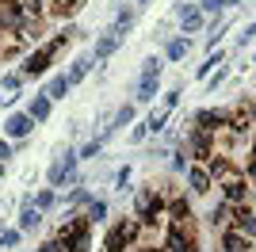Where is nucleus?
<instances>
[{
  "instance_id": "f257e3e1",
  "label": "nucleus",
  "mask_w": 256,
  "mask_h": 252,
  "mask_svg": "<svg viewBox=\"0 0 256 252\" xmlns=\"http://www.w3.org/2000/svg\"><path fill=\"white\" fill-rule=\"evenodd\" d=\"M88 226H92L88 218H84V222H80V218H65V222H62V230H58V241H62L69 252H88V248H92Z\"/></svg>"
},
{
  "instance_id": "f03ea898",
  "label": "nucleus",
  "mask_w": 256,
  "mask_h": 252,
  "mask_svg": "<svg viewBox=\"0 0 256 252\" xmlns=\"http://www.w3.org/2000/svg\"><path fill=\"white\" fill-rule=\"evenodd\" d=\"M69 34H73V31H62L58 38L50 42V46H42V50H34L31 58L23 62V76H42V73H46V65H50V58H54L58 50H62L65 42H69Z\"/></svg>"
},
{
  "instance_id": "7ed1b4c3",
  "label": "nucleus",
  "mask_w": 256,
  "mask_h": 252,
  "mask_svg": "<svg viewBox=\"0 0 256 252\" xmlns=\"http://www.w3.org/2000/svg\"><path fill=\"white\" fill-rule=\"evenodd\" d=\"M138 233H142V222H138V218H122L115 230L107 233L104 248H107V252H126V244L138 241Z\"/></svg>"
},
{
  "instance_id": "20e7f679",
  "label": "nucleus",
  "mask_w": 256,
  "mask_h": 252,
  "mask_svg": "<svg viewBox=\"0 0 256 252\" xmlns=\"http://www.w3.org/2000/svg\"><path fill=\"white\" fill-rule=\"evenodd\" d=\"M160 214H164V199H160L153 188L142 191V195H138V222H142V226H157Z\"/></svg>"
},
{
  "instance_id": "39448f33",
  "label": "nucleus",
  "mask_w": 256,
  "mask_h": 252,
  "mask_svg": "<svg viewBox=\"0 0 256 252\" xmlns=\"http://www.w3.org/2000/svg\"><path fill=\"white\" fill-rule=\"evenodd\" d=\"M168 252H195V237L184 230V222H172V230H168Z\"/></svg>"
},
{
  "instance_id": "423d86ee",
  "label": "nucleus",
  "mask_w": 256,
  "mask_h": 252,
  "mask_svg": "<svg viewBox=\"0 0 256 252\" xmlns=\"http://www.w3.org/2000/svg\"><path fill=\"white\" fill-rule=\"evenodd\" d=\"M245 199H248L245 176H237V180H222V202H230V206H241Z\"/></svg>"
},
{
  "instance_id": "0eeeda50",
  "label": "nucleus",
  "mask_w": 256,
  "mask_h": 252,
  "mask_svg": "<svg viewBox=\"0 0 256 252\" xmlns=\"http://www.w3.org/2000/svg\"><path fill=\"white\" fill-rule=\"evenodd\" d=\"M188 146H192L195 160H210L214 157V146H210V134H206V130H192V134H188Z\"/></svg>"
},
{
  "instance_id": "6e6552de",
  "label": "nucleus",
  "mask_w": 256,
  "mask_h": 252,
  "mask_svg": "<svg viewBox=\"0 0 256 252\" xmlns=\"http://www.w3.org/2000/svg\"><path fill=\"white\" fill-rule=\"evenodd\" d=\"M118 42H122V31H118V27H107V31L100 34V42H96V62H104V58H111Z\"/></svg>"
},
{
  "instance_id": "1a4fd4ad",
  "label": "nucleus",
  "mask_w": 256,
  "mask_h": 252,
  "mask_svg": "<svg viewBox=\"0 0 256 252\" xmlns=\"http://www.w3.org/2000/svg\"><path fill=\"white\" fill-rule=\"evenodd\" d=\"M234 230L245 233V237H256V214L241 202V206H234Z\"/></svg>"
},
{
  "instance_id": "9d476101",
  "label": "nucleus",
  "mask_w": 256,
  "mask_h": 252,
  "mask_svg": "<svg viewBox=\"0 0 256 252\" xmlns=\"http://www.w3.org/2000/svg\"><path fill=\"white\" fill-rule=\"evenodd\" d=\"M226 122H230L226 111H199V115H195V130H206V134H214V130L226 126Z\"/></svg>"
},
{
  "instance_id": "9b49d317",
  "label": "nucleus",
  "mask_w": 256,
  "mask_h": 252,
  "mask_svg": "<svg viewBox=\"0 0 256 252\" xmlns=\"http://www.w3.org/2000/svg\"><path fill=\"white\" fill-rule=\"evenodd\" d=\"M31 126H34V118L23 111V115H8V122H4V134L8 138H27L31 134Z\"/></svg>"
},
{
  "instance_id": "f8f14e48",
  "label": "nucleus",
  "mask_w": 256,
  "mask_h": 252,
  "mask_svg": "<svg viewBox=\"0 0 256 252\" xmlns=\"http://www.w3.org/2000/svg\"><path fill=\"white\" fill-rule=\"evenodd\" d=\"M188 184H192L195 195H206V191H210V172L199 168V164H192V168H188Z\"/></svg>"
},
{
  "instance_id": "ddd939ff",
  "label": "nucleus",
  "mask_w": 256,
  "mask_h": 252,
  "mask_svg": "<svg viewBox=\"0 0 256 252\" xmlns=\"http://www.w3.org/2000/svg\"><path fill=\"white\" fill-rule=\"evenodd\" d=\"M76 157H80V153H65V157L50 168V184H54V188H58V184H62V180H65V176H69V172L76 168Z\"/></svg>"
},
{
  "instance_id": "4468645a",
  "label": "nucleus",
  "mask_w": 256,
  "mask_h": 252,
  "mask_svg": "<svg viewBox=\"0 0 256 252\" xmlns=\"http://www.w3.org/2000/svg\"><path fill=\"white\" fill-rule=\"evenodd\" d=\"M157 76H160V73H142V84H138V96H134V100H138V104H150L153 96H157Z\"/></svg>"
},
{
  "instance_id": "2eb2a0df",
  "label": "nucleus",
  "mask_w": 256,
  "mask_h": 252,
  "mask_svg": "<svg viewBox=\"0 0 256 252\" xmlns=\"http://www.w3.org/2000/svg\"><path fill=\"white\" fill-rule=\"evenodd\" d=\"M222 248L226 252H248V237H245V233H237V230H226Z\"/></svg>"
},
{
  "instance_id": "dca6fc26",
  "label": "nucleus",
  "mask_w": 256,
  "mask_h": 252,
  "mask_svg": "<svg viewBox=\"0 0 256 252\" xmlns=\"http://www.w3.org/2000/svg\"><path fill=\"white\" fill-rule=\"evenodd\" d=\"M27 115H31L34 122H42V118L50 115V96H46V92H42V96H34L31 107H27Z\"/></svg>"
},
{
  "instance_id": "f3484780",
  "label": "nucleus",
  "mask_w": 256,
  "mask_h": 252,
  "mask_svg": "<svg viewBox=\"0 0 256 252\" xmlns=\"http://www.w3.org/2000/svg\"><path fill=\"white\" fill-rule=\"evenodd\" d=\"M38 206H31V199H23V214H20V230H34L38 226Z\"/></svg>"
},
{
  "instance_id": "a211bd4d",
  "label": "nucleus",
  "mask_w": 256,
  "mask_h": 252,
  "mask_svg": "<svg viewBox=\"0 0 256 252\" xmlns=\"http://www.w3.org/2000/svg\"><path fill=\"white\" fill-rule=\"evenodd\" d=\"M69 88H73V80H69V76H54L50 88H46V96H50V100H65V96H69Z\"/></svg>"
},
{
  "instance_id": "6ab92c4d",
  "label": "nucleus",
  "mask_w": 256,
  "mask_h": 252,
  "mask_svg": "<svg viewBox=\"0 0 256 252\" xmlns=\"http://www.w3.org/2000/svg\"><path fill=\"white\" fill-rule=\"evenodd\" d=\"M130 118H134V107H130V104H126V107H118V111H115V118H111V126H104V138H107V134H115L118 126H126Z\"/></svg>"
},
{
  "instance_id": "aec40b11",
  "label": "nucleus",
  "mask_w": 256,
  "mask_h": 252,
  "mask_svg": "<svg viewBox=\"0 0 256 252\" xmlns=\"http://www.w3.org/2000/svg\"><path fill=\"white\" fill-rule=\"evenodd\" d=\"M226 126H230L234 134H245V130H248V107H237L234 115H230V122H226Z\"/></svg>"
},
{
  "instance_id": "412c9836",
  "label": "nucleus",
  "mask_w": 256,
  "mask_h": 252,
  "mask_svg": "<svg viewBox=\"0 0 256 252\" xmlns=\"http://www.w3.org/2000/svg\"><path fill=\"white\" fill-rule=\"evenodd\" d=\"M168 218H172V222H188V218H192L188 199H172V202H168Z\"/></svg>"
},
{
  "instance_id": "4be33fe9",
  "label": "nucleus",
  "mask_w": 256,
  "mask_h": 252,
  "mask_svg": "<svg viewBox=\"0 0 256 252\" xmlns=\"http://www.w3.org/2000/svg\"><path fill=\"white\" fill-rule=\"evenodd\" d=\"M88 69H92V58H76L73 62V69H69V80H80V76H88Z\"/></svg>"
},
{
  "instance_id": "5701e85b",
  "label": "nucleus",
  "mask_w": 256,
  "mask_h": 252,
  "mask_svg": "<svg viewBox=\"0 0 256 252\" xmlns=\"http://www.w3.org/2000/svg\"><path fill=\"white\" fill-rule=\"evenodd\" d=\"M104 218H107V202L92 199V202H88V222H104Z\"/></svg>"
},
{
  "instance_id": "b1692460",
  "label": "nucleus",
  "mask_w": 256,
  "mask_h": 252,
  "mask_svg": "<svg viewBox=\"0 0 256 252\" xmlns=\"http://www.w3.org/2000/svg\"><path fill=\"white\" fill-rule=\"evenodd\" d=\"M180 20H184V31H199V27H203V16H199V12H184V16H180Z\"/></svg>"
},
{
  "instance_id": "393cba45",
  "label": "nucleus",
  "mask_w": 256,
  "mask_h": 252,
  "mask_svg": "<svg viewBox=\"0 0 256 252\" xmlns=\"http://www.w3.org/2000/svg\"><path fill=\"white\" fill-rule=\"evenodd\" d=\"M210 222L214 226H226V222H230V202H218V206L210 210Z\"/></svg>"
},
{
  "instance_id": "a878e982",
  "label": "nucleus",
  "mask_w": 256,
  "mask_h": 252,
  "mask_svg": "<svg viewBox=\"0 0 256 252\" xmlns=\"http://www.w3.org/2000/svg\"><path fill=\"white\" fill-rule=\"evenodd\" d=\"M164 54H168L172 62H180L184 54H188V42H184V38H176V42H168V50H164Z\"/></svg>"
},
{
  "instance_id": "bb28decb",
  "label": "nucleus",
  "mask_w": 256,
  "mask_h": 252,
  "mask_svg": "<svg viewBox=\"0 0 256 252\" xmlns=\"http://www.w3.org/2000/svg\"><path fill=\"white\" fill-rule=\"evenodd\" d=\"M164 118H168V115H164V111H157V115H150V118H146V130H153V134H160V130H164Z\"/></svg>"
},
{
  "instance_id": "cd10ccee",
  "label": "nucleus",
  "mask_w": 256,
  "mask_h": 252,
  "mask_svg": "<svg viewBox=\"0 0 256 252\" xmlns=\"http://www.w3.org/2000/svg\"><path fill=\"white\" fill-rule=\"evenodd\" d=\"M34 206H38V210H50V206H54V191H50V188L38 191V195H34Z\"/></svg>"
},
{
  "instance_id": "c85d7f7f",
  "label": "nucleus",
  "mask_w": 256,
  "mask_h": 252,
  "mask_svg": "<svg viewBox=\"0 0 256 252\" xmlns=\"http://www.w3.org/2000/svg\"><path fill=\"white\" fill-rule=\"evenodd\" d=\"M12 244H20V233L16 230H0V248H12Z\"/></svg>"
},
{
  "instance_id": "c756f323",
  "label": "nucleus",
  "mask_w": 256,
  "mask_h": 252,
  "mask_svg": "<svg viewBox=\"0 0 256 252\" xmlns=\"http://www.w3.org/2000/svg\"><path fill=\"white\" fill-rule=\"evenodd\" d=\"M214 65H222V54H210V58H206V65H199V76H210Z\"/></svg>"
},
{
  "instance_id": "7c9ffc66",
  "label": "nucleus",
  "mask_w": 256,
  "mask_h": 252,
  "mask_svg": "<svg viewBox=\"0 0 256 252\" xmlns=\"http://www.w3.org/2000/svg\"><path fill=\"white\" fill-rule=\"evenodd\" d=\"M100 149H104V138H92V142H88V146L80 149V157H96Z\"/></svg>"
},
{
  "instance_id": "2f4dec72",
  "label": "nucleus",
  "mask_w": 256,
  "mask_h": 252,
  "mask_svg": "<svg viewBox=\"0 0 256 252\" xmlns=\"http://www.w3.org/2000/svg\"><path fill=\"white\" fill-rule=\"evenodd\" d=\"M20 80H23V73H8L4 80H0V88H8V92H16V88H20Z\"/></svg>"
},
{
  "instance_id": "473e14b6",
  "label": "nucleus",
  "mask_w": 256,
  "mask_h": 252,
  "mask_svg": "<svg viewBox=\"0 0 256 252\" xmlns=\"http://www.w3.org/2000/svg\"><path fill=\"white\" fill-rule=\"evenodd\" d=\"M115 184H118V191H126V184H130V168H118Z\"/></svg>"
},
{
  "instance_id": "72a5a7b5",
  "label": "nucleus",
  "mask_w": 256,
  "mask_h": 252,
  "mask_svg": "<svg viewBox=\"0 0 256 252\" xmlns=\"http://www.w3.org/2000/svg\"><path fill=\"white\" fill-rule=\"evenodd\" d=\"M199 8H203V12H222V8H226V0H203Z\"/></svg>"
},
{
  "instance_id": "f704fd0d",
  "label": "nucleus",
  "mask_w": 256,
  "mask_h": 252,
  "mask_svg": "<svg viewBox=\"0 0 256 252\" xmlns=\"http://www.w3.org/2000/svg\"><path fill=\"white\" fill-rule=\"evenodd\" d=\"M142 73H160V62H157V58H146V65H142Z\"/></svg>"
},
{
  "instance_id": "c9c22d12",
  "label": "nucleus",
  "mask_w": 256,
  "mask_h": 252,
  "mask_svg": "<svg viewBox=\"0 0 256 252\" xmlns=\"http://www.w3.org/2000/svg\"><path fill=\"white\" fill-rule=\"evenodd\" d=\"M172 168H176V172H188V157H184V153H176V157H172Z\"/></svg>"
},
{
  "instance_id": "e433bc0d",
  "label": "nucleus",
  "mask_w": 256,
  "mask_h": 252,
  "mask_svg": "<svg viewBox=\"0 0 256 252\" xmlns=\"http://www.w3.org/2000/svg\"><path fill=\"white\" fill-rule=\"evenodd\" d=\"M38 252H65V244H62V241H46Z\"/></svg>"
},
{
  "instance_id": "4c0bfd02",
  "label": "nucleus",
  "mask_w": 256,
  "mask_h": 252,
  "mask_svg": "<svg viewBox=\"0 0 256 252\" xmlns=\"http://www.w3.org/2000/svg\"><path fill=\"white\" fill-rule=\"evenodd\" d=\"M88 199V191L84 188H73V195H69V202H84Z\"/></svg>"
},
{
  "instance_id": "58836bf2",
  "label": "nucleus",
  "mask_w": 256,
  "mask_h": 252,
  "mask_svg": "<svg viewBox=\"0 0 256 252\" xmlns=\"http://www.w3.org/2000/svg\"><path fill=\"white\" fill-rule=\"evenodd\" d=\"M12 157V146H8V142H0V160H8Z\"/></svg>"
},
{
  "instance_id": "ea45409f",
  "label": "nucleus",
  "mask_w": 256,
  "mask_h": 252,
  "mask_svg": "<svg viewBox=\"0 0 256 252\" xmlns=\"http://www.w3.org/2000/svg\"><path fill=\"white\" fill-rule=\"evenodd\" d=\"M252 34H256V23H248V27H245V34H241V42H248Z\"/></svg>"
},
{
  "instance_id": "a19ab883",
  "label": "nucleus",
  "mask_w": 256,
  "mask_h": 252,
  "mask_svg": "<svg viewBox=\"0 0 256 252\" xmlns=\"http://www.w3.org/2000/svg\"><path fill=\"white\" fill-rule=\"evenodd\" d=\"M84 0H65V12H73V8H80Z\"/></svg>"
},
{
  "instance_id": "79ce46f5",
  "label": "nucleus",
  "mask_w": 256,
  "mask_h": 252,
  "mask_svg": "<svg viewBox=\"0 0 256 252\" xmlns=\"http://www.w3.org/2000/svg\"><path fill=\"white\" fill-rule=\"evenodd\" d=\"M0 180H4V164H0Z\"/></svg>"
},
{
  "instance_id": "37998d69",
  "label": "nucleus",
  "mask_w": 256,
  "mask_h": 252,
  "mask_svg": "<svg viewBox=\"0 0 256 252\" xmlns=\"http://www.w3.org/2000/svg\"><path fill=\"white\" fill-rule=\"evenodd\" d=\"M252 157H256V142H252Z\"/></svg>"
},
{
  "instance_id": "c03bdc74",
  "label": "nucleus",
  "mask_w": 256,
  "mask_h": 252,
  "mask_svg": "<svg viewBox=\"0 0 256 252\" xmlns=\"http://www.w3.org/2000/svg\"><path fill=\"white\" fill-rule=\"evenodd\" d=\"M138 4H150V0H138Z\"/></svg>"
}]
</instances>
